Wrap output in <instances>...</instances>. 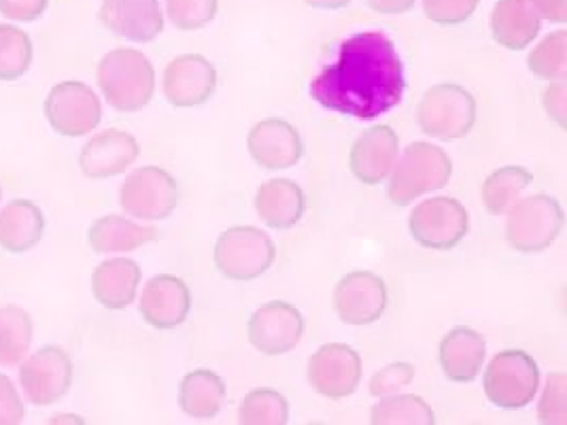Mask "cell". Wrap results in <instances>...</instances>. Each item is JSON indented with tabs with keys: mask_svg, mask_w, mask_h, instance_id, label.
<instances>
[{
	"mask_svg": "<svg viewBox=\"0 0 567 425\" xmlns=\"http://www.w3.org/2000/svg\"><path fill=\"white\" fill-rule=\"evenodd\" d=\"M406 92L404 64L385 32L368 30L342 41L334 64L312 83L310 96L340 115L377 120L400 105Z\"/></svg>",
	"mask_w": 567,
	"mask_h": 425,
	"instance_id": "obj_1",
	"label": "cell"
},
{
	"mask_svg": "<svg viewBox=\"0 0 567 425\" xmlns=\"http://www.w3.org/2000/svg\"><path fill=\"white\" fill-rule=\"evenodd\" d=\"M96 80L104 101L120 113H136L154 99V64L145 53L132 48L104 53Z\"/></svg>",
	"mask_w": 567,
	"mask_h": 425,
	"instance_id": "obj_2",
	"label": "cell"
},
{
	"mask_svg": "<svg viewBox=\"0 0 567 425\" xmlns=\"http://www.w3.org/2000/svg\"><path fill=\"white\" fill-rule=\"evenodd\" d=\"M453 175L449 154L425 141L411 143L389 175L388 196L395 207H409L416 198L439 191Z\"/></svg>",
	"mask_w": 567,
	"mask_h": 425,
	"instance_id": "obj_3",
	"label": "cell"
},
{
	"mask_svg": "<svg viewBox=\"0 0 567 425\" xmlns=\"http://www.w3.org/2000/svg\"><path fill=\"white\" fill-rule=\"evenodd\" d=\"M564 209L557 198L534 194L518 198L508 209L506 240L518 253H542L564 230Z\"/></svg>",
	"mask_w": 567,
	"mask_h": 425,
	"instance_id": "obj_4",
	"label": "cell"
},
{
	"mask_svg": "<svg viewBox=\"0 0 567 425\" xmlns=\"http://www.w3.org/2000/svg\"><path fill=\"white\" fill-rule=\"evenodd\" d=\"M476 113V101L465 87L440 83L423 94L416 108V124L432 138L457 141L472 133Z\"/></svg>",
	"mask_w": 567,
	"mask_h": 425,
	"instance_id": "obj_5",
	"label": "cell"
},
{
	"mask_svg": "<svg viewBox=\"0 0 567 425\" xmlns=\"http://www.w3.org/2000/svg\"><path fill=\"white\" fill-rule=\"evenodd\" d=\"M277 258L275 240L256 226H234L226 230L213 251L217 270L233 281H254L270 270Z\"/></svg>",
	"mask_w": 567,
	"mask_h": 425,
	"instance_id": "obj_6",
	"label": "cell"
},
{
	"mask_svg": "<svg viewBox=\"0 0 567 425\" xmlns=\"http://www.w3.org/2000/svg\"><path fill=\"white\" fill-rule=\"evenodd\" d=\"M483 387L495 406L518 411L536 398L540 390V369L523 349H506L491 360Z\"/></svg>",
	"mask_w": 567,
	"mask_h": 425,
	"instance_id": "obj_7",
	"label": "cell"
},
{
	"mask_svg": "<svg viewBox=\"0 0 567 425\" xmlns=\"http://www.w3.org/2000/svg\"><path fill=\"white\" fill-rule=\"evenodd\" d=\"M179 198L175 177L159 166L136 168L120 187V205L124 212L143 221H162L171 217Z\"/></svg>",
	"mask_w": 567,
	"mask_h": 425,
	"instance_id": "obj_8",
	"label": "cell"
},
{
	"mask_svg": "<svg viewBox=\"0 0 567 425\" xmlns=\"http://www.w3.org/2000/svg\"><path fill=\"white\" fill-rule=\"evenodd\" d=\"M45 120L52 131L66 138H79L99 128L103 105L96 92L83 81H62L45 99Z\"/></svg>",
	"mask_w": 567,
	"mask_h": 425,
	"instance_id": "obj_9",
	"label": "cell"
},
{
	"mask_svg": "<svg viewBox=\"0 0 567 425\" xmlns=\"http://www.w3.org/2000/svg\"><path fill=\"white\" fill-rule=\"evenodd\" d=\"M409 230L421 247L449 251L465 239L470 230V212L455 198H430L414 207L409 217Z\"/></svg>",
	"mask_w": 567,
	"mask_h": 425,
	"instance_id": "obj_10",
	"label": "cell"
},
{
	"mask_svg": "<svg viewBox=\"0 0 567 425\" xmlns=\"http://www.w3.org/2000/svg\"><path fill=\"white\" fill-rule=\"evenodd\" d=\"M20 385L34 406H52L71 392L73 360L60 346H41L20 364Z\"/></svg>",
	"mask_w": 567,
	"mask_h": 425,
	"instance_id": "obj_11",
	"label": "cell"
},
{
	"mask_svg": "<svg viewBox=\"0 0 567 425\" xmlns=\"http://www.w3.org/2000/svg\"><path fill=\"white\" fill-rule=\"evenodd\" d=\"M307 379L310 387L323 398H349L361 383L360 353L342 343L319 346L309 360Z\"/></svg>",
	"mask_w": 567,
	"mask_h": 425,
	"instance_id": "obj_12",
	"label": "cell"
},
{
	"mask_svg": "<svg viewBox=\"0 0 567 425\" xmlns=\"http://www.w3.org/2000/svg\"><path fill=\"white\" fill-rule=\"evenodd\" d=\"M249 343L258 349L259 353L277 357L293 351L300 345L305 336V318L302 313L289 302H268L259 307L247 323Z\"/></svg>",
	"mask_w": 567,
	"mask_h": 425,
	"instance_id": "obj_13",
	"label": "cell"
},
{
	"mask_svg": "<svg viewBox=\"0 0 567 425\" xmlns=\"http://www.w3.org/2000/svg\"><path fill=\"white\" fill-rule=\"evenodd\" d=\"M389 292L385 281L374 272H351L338 281L334 309L347 325H370L385 315Z\"/></svg>",
	"mask_w": 567,
	"mask_h": 425,
	"instance_id": "obj_14",
	"label": "cell"
},
{
	"mask_svg": "<svg viewBox=\"0 0 567 425\" xmlns=\"http://www.w3.org/2000/svg\"><path fill=\"white\" fill-rule=\"evenodd\" d=\"M164 96L177 108H194L210 101L217 87V71L200 53L175 58L164 71Z\"/></svg>",
	"mask_w": 567,
	"mask_h": 425,
	"instance_id": "obj_15",
	"label": "cell"
},
{
	"mask_svg": "<svg viewBox=\"0 0 567 425\" xmlns=\"http://www.w3.org/2000/svg\"><path fill=\"white\" fill-rule=\"evenodd\" d=\"M141 156V145L124 131H103L94 134L79 152V168L87 179H111L128 170Z\"/></svg>",
	"mask_w": 567,
	"mask_h": 425,
	"instance_id": "obj_16",
	"label": "cell"
},
{
	"mask_svg": "<svg viewBox=\"0 0 567 425\" xmlns=\"http://www.w3.org/2000/svg\"><path fill=\"white\" fill-rule=\"evenodd\" d=\"M138 311L155 330L179 328L189 318L192 292L175 274H155L143 288Z\"/></svg>",
	"mask_w": 567,
	"mask_h": 425,
	"instance_id": "obj_17",
	"label": "cell"
},
{
	"mask_svg": "<svg viewBox=\"0 0 567 425\" xmlns=\"http://www.w3.org/2000/svg\"><path fill=\"white\" fill-rule=\"evenodd\" d=\"M247 149L254 162L266 170H287L305 156V143L298 131L277 117L258 122L251 128Z\"/></svg>",
	"mask_w": 567,
	"mask_h": 425,
	"instance_id": "obj_18",
	"label": "cell"
},
{
	"mask_svg": "<svg viewBox=\"0 0 567 425\" xmlns=\"http://www.w3.org/2000/svg\"><path fill=\"white\" fill-rule=\"evenodd\" d=\"M99 20L106 30L132 43H150L164 30L159 0H103Z\"/></svg>",
	"mask_w": 567,
	"mask_h": 425,
	"instance_id": "obj_19",
	"label": "cell"
},
{
	"mask_svg": "<svg viewBox=\"0 0 567 425\" xmlns=\"http://www.w3.org/2000/svg\"><path fill=\"white\" fill-rule=\"evenodd\" d=\"M400 154V138L389 126H374L361 134L349 154V166L363 186L388 182Z\"/></svg>",
	"mask_w": 567,
	"mask_h": 425,
	"instance_id": "obj_20",
	"label": "cell"
},
{
	"mask_svg": "<svg viewBox=\"0 0 567 425\" xmlns=\"http://www.w3.org/2000/svg\"><path fill=\"white\" fill-rule=\"evenodd\" d=\"M487 343L474 328H453L440 341L439 360L442 372L453 383H472L485 364Z\"/></svg>",
	"mask_w": 567,
	"mask_h": 425,
	"instance_id": "obj_21",
	"label": "cell"
},
{
	"mask_svg": "<svg viewBox=\"0 0 567 425\" xmlns=\"http://www.w3.org/2000/svg\"><path fill=\"white\" fill-rule=\"evenodd\" d=\"M540 30L542 18L532 0H499L493 7L491 37L504 50H527Z\"/></svg>",
	"mask_w": 567,
	"mask_h": 425,
	"instance_id": "obj_22",
	"label": "cell"
},
{
	"mask_svg": "<svg viewBox=\"0 0 567 425\" xmlns=\"http://www.w3.org/2000/svg\"><path fill=\"white\" fill-rule=\"evenodd\" d=\"M307 211V196L291 179H270L256 191V212L275 230H289L300 224Z\"/></svg>",
	"mask_w": 567,
	"mask_h": 425,
	"instance_id": "obj_23",
	"label": "cell"
},
{
	"mask_svg": "<svg viewBox=\"0 0 567 425\" xmlns=\"http://www.w3.org/2000/svg\"><path fill=\"white\" fill-rule=\"evenodd\" d=\"M141 266L128 258H113L99 266L92 274V293L109 311L128 309L141 286Z\"/></svg>",
	"mask_w": 567,
	"mask_h": 425,
	"instance_id": "obj_24",
	"label": "cell"
},
{
	"mask_svg": "<svg viewBox=\"0 0 567 425\" xmlns=\"http://www.w3.org/2000/svg\"><path fill=\"white\" fill-rule=\"evenodd\" d=\"M45 232V215L32 200H13L0 211V249L20 256L34 249Z\"/></svg>",
	"mask_w": 567,
	"mask_h": 425,
	"instance_id": "obj_25",
	"label": "cell"
},
{
	"mask_svg": "<svg viewBox=\"0 0 567 425\" xmlns=\"http://www.w3.org/2000/svg\"><path fill=\"white\" fill-rule=\"evenodd\" d=\"M157 228L143 226L122 215H104L87 232V245L96 253H128L157 240Z\"/></svg>",
	"mask_w": 567,
	"mask_h": 425,
	"instance_id": "obj_26",
	"label": "cell"
},
{
	"mask_svg": "<svg viewBox=\"0 0 567 425\" xmlns=\"http://www.w3.org/2000/svg\"><path fill=\"white\" fill-rule=\"evenodd\" d=\"M224 402L226 383L219 374L200 369L183 376L179 385V406L187 417L200 422L215 419L224 408Z\"/></svg>",
	"mask_w": 567,
	"mask_h": 425,
	"instance_id": "obj_27",
	"label": "cell"
},
{
	"mask_svg": "<svg viewBox=\"0 0 567 425\" xmlns=\"http://www.w3.org/2000/svg\"><path fill=\"white\" fill-rule=\"evenodd\" d=\"M34 339V323L16 304L0 307V366L16 369L24 362Z\"/></svg>",
	"mask_w": 567,
	"mask_h": 425,
	"instance_id": "obj_28",
	"label": "cell"
},
{
	"mask_svg": "<svg viewBox=\"0 0 567 425\" xmlns=\"http://www.w3.org/2000/svg\"><path fill=\"white\" fill-rule=\"evenodd\" d=\"M532 182L534 175L523 166H502L493 170L481 189L485 209L491 215H506Z\"/></svg>",
	"mask_w": 567,
	"mask_h": 425,
	"instance_id": "obj_29",
	"label": "cell"
},
{
	"mask_svg": "<svg viewBox=\"0 0 567 425\" xmlns=\"http://www.w3.org/2000/svg\"><path fill=\"white\" fill-rule=\"evenodd\" d=\"M370 424L374 425H434L436 413L414 394H393L381 398L370 408Z\"/></svg>",
	"mask_w": 567,
	"mask_h": 425,
	"instance_id": "obj_30",
	"label": "cell"
},
{
	"mask_svg": "<svg viewBox=\"0 0 567 425\" xmlns=\"http://www.w3.org/2000/svg\"><path fill=\"white\" fill-rule=\"evenodd\" d=\"M34 60V45L22 28L0 24V81L22 80Z\"/></svg>",
	"mask_w": 567,
	"mask_h": 425,
	"instance_id": "obj_31",
	"label": "cell"
},
{
	"mask_svg": "<svg viewBox=\"0 0 567 425\" xmlns=\"http://www.w3.org/2000/svg\"><path fill=\"white\" fill-rule=\"evenodd\" d=\"M527 69L544 81H566L567 77V32L555 30L546 34L534 52L527 58Z\"/></svg>",
	"mask_w": 567,
	"mask_h": 425,
	"instance_id": "obj_32",
	"label": "cell"
},
{
	"mask_svg": "<svg viewBox=\"0 0 567 425\" xmlns=\"http://www.w3.org/2000/svg\"><path fill=\"white\" fill-rule=\"evenodd\" d=\"M289 422V404L275 390H254L238 406V424L285 425Z\"/></svg>",
	"mask_w": 567,
	"mask_h": 425,
	"instance_id": "obj_33",
	"label": "cell"
},
{
	"mask_svg": "<svg viewBox=\"0 0 567 425\" xmlns=\"http://www.w3.org/2000/svg\"><path fill=\"white\" fill-rule=\"evenodd\" d=\"M219 11V0H166V15L171 24L183 32L208 27Z\"/></svg>",
	"mask_w": 567,
	"mask_h": 425,
	"instance_id": "obj_34",
	"label": "cell"
},
{
	"mask_svg": "<svg viewBox=\"0 0 567 425\" xmlns=\"http://www.w3.org/2000/svg\"><path fill=\"white\" fill-rule=\"evenodd\" d=\"M538 419L544 425L567 424V374L553 372L548 374L544 394H542Z\"/></svg>",
	"mask_w": 567,
	"mask_h": 425,
	"instance_id": "obj_35",
	"label": "cell"
},
{
	"mask_svg": "<svg viewBox=\"0 0 567 425\" xmlns=\"http://www.w3.org/2000/svg\"><path fill=\"white\" fill-rule=\"evenodd\" d=\"M423 13L439 27H460L478 9L481 0H421Z\"/></svg>",
	"mask_w": 567,
	"mask_h": 425,
	"instance_id": "obj_36",
	"label": "cell"
},
{
	"mask_svg": "<svg viewBox=\"0 0 567 425\" xmlns=\"http://www.w3.org/2000/svg\"><path fill=\"white\" fill-rule=\"evenodd\" d=\"M414 379V366L409 362H395L389 364L383 371L377 372L370 379V396L374 398H388L404 390Z\"/></svg>",
	"mask_w": 567,
	"mask_h": 425,
	"instance_id": "obj_37",
	"label": "cell"
},
{
	"mask_svg": "<svg viewBox=\"0 0 567 425\" xmlns=\"http://www.w3.org/2000/svg\"><path fill=\"white\" fill-rule=\"evenodd\" d=\"M27 417V406L13 381L0 374V425H20Z\"/></svg>",
	"mask_w": 567,
	"mask_h": 425,
	"instance_id": "obj_38",
	"label": "cell"
},
{
	"mask_svg": "<svg viewBox=\"0 0 567 425\" xmlns=\"http://www.w3.org/2000/svg\"><path fill=\"white\" fill-rule=\"evenodd\" d=\"M50 0H0V15L13 22L30 24L48 11Z\"/></svg>",
	"mask_w": 567,
	"mask_h": 425,
	"instance_id": "obj_39",
	"label": "cell"
},
{
	"mask_svg": "<svg viewBox=\"0 0 567 425\" xmlns=\"http://www.w3.org/2000/svg\"><path fill=\"white\" fill-rule=\"evenodd\" d=\"M542 105L546 115L559 124V128L566 131L567 117V85L566 81H553L550 87L542 94Z\"/></svg>",
	"mask_w": 567,
	"mask_h": 425,
	"instance_id": "obj_40",
	"label": "cell"
},
{
	"mask_svg": "<svg viewBox=\"0 0 567 425\" xmlns=\"http://www.w3.org/2000/svg\"><path fill=\"white\" fill-rule=\"evenodd\" d=\"M542 20H548L553 24H566L567 0H532Z\"/></svg>",
	"mask_w": 567,
	"mask_h": 425,
	"instance_id": "obj_41",
	"label": "cell"
},
{
	"mask_svg": "<svg viewBox=\"0 0 567 425\" xmlns=\"http://www.w3.org/2000/svg\"><path fill=\"white\" fill-rule=\"evenodd\" d=\"M368 7L381 15H404L413 11L416 0H365Z\"/></svg>",
	"mask_w": 567,
	"mask_h": 425,
	"instance_id": "obj_42",
	"label": "cell"
},
{
	"mask_svg": "<svg viewBox=\"0 0 567 425\" xmlns=\"http://www.w3.org/2000/svg\"><path fill=\"white\" fill-rule=\"evenodd\" d=\"M312 9H323V11H336L342 9L347 4H351L353 0H305Z\"/></svg>",
	"mask_w": 567,
	"mask_h": 425,
	"instance_id": "obj_43",
	"label": "cell"
},
{
	"mask_svg": "<svg viewBox=\"0 0 567 425\" xmlns=\"http://www.w3.org/2000/svg\"><path fill=\"white\" fill-rule=\"evenodd\" d=\"M0 200H2V189H0Z\"/></svg>",
	"mask_w": 567,
	"mask_h": 425,
	"instance_id": "obj_44",
	"label": "cell"
}]
</instances>
